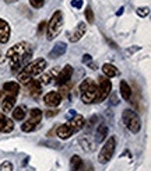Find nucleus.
Segmentation results:
<instances>
[{"instance_id": "1", "label": "nucleus", "mask_w": 151, "mask_h": 171, "mask_svg": "<svg viewBox=\"0 0 151 171\" xmlns=\"http://www.w3.org/2000/svg\"><path fill=\"white\" fill-rule=\"evenodd\" d=\"M31 55H32V52H31V49H29L27 42L16 44L7 51V59L14 72L21 69V66H24L31 59Z\"/></svg>"}, {"instance_id": "2", "label": "nucleus", "mask_w": 151, "mask_h": 171, "mask_svg": "<svg viewBox=\"0 0 151 171\" xmlns=\"http://www.w3.org/2000/svg\"><path fill=\"white\" fill-rule=\"evenodd\" d=\"M45 67H46L45 59H42V58L35 59L32 63H28L25 67H23V70L18 73V76H17L18 83H21V84H28V83L32 80V77L41 74L42 72L45 70Z\"/></svg>"}, {"instance_id": "3", "label": "nucleus", "mask_w": 151, "mask_h": 171, "mask_svg": "<svg viewBox=\"0 0 151 171\" xmlns=\"http://www.w3.org/2000/svg\"><path fill=\"white\" fill-rule=\"evenodd\" d=\"M78 90L81 93V101L84 104H91L97 100V84L91 79H84L78 86Z\"/></svg>"}, {"instance_id": "4", "label": "nucleus", "mask_w": 151, "mask_h": 171, "mask_svg": "<svg viewBox=\"0 0 151 171\" xmlns=\"http://www.w3.org/2000/svg\"><path fill=\"white\" fill-rule=\"evenodd\" d=\"M62 27H63V13L60 11V10H56V11L53 13V16L50 17L49 23L46 24V28H48V31H46V38L49 39V41H53L55 38L60 34V30Z\"/></svg>"}, {"instance_id": "5", "label": "nucleus", "mask_w": 151, "mask_h": 171, "mask_svg": "<svg viewBox=\"0 0 151 171\" xmlns=\"http://www.w3.org/2000/svg\"><path fill=\"white\" fill-rule=\"evenodd\" d=\"M122 121L125 123V126L130 130L131 133H139L140 129H141V121L134 111L125 110L122 114Z\"/></svg>"}, {"instance_id": "6", "label": "nucleus", "mask_w": 151, "mask_h": 171, "mask_svg": "<svg viewBox=\"0 0 151 171\" xmlns=\"http://www.w3.org/2000/svg\"><path fill=\"white\" fill-rule=\"evenodd\" d=\"M115 149H116V139L113 136H110L108 140L105 142V145L102 146L101 151H99V156H98V161L101 164H106L112 159V156L115 153Z\"/></svg>"}, {"instance_id": "7", "label": "nucleus", "mask_w": 151, "mask_h": 171, "mask_svg": "<svg viewBox=\"0 0 151 171\" xmlns=\"http://www.w3.org/2000/svg\"><path fill=\"white\" fill-rule=\"evenodd\" d=\"M110 90H112V83L108 77L105 76H99L98 79V86H97V102H102L105 101L108 95L110 94Z\"/></svg>"}, {"instance_id": "8", "label": "nucleus", "mask_w": 151, "mask_h": 171, "mask_svg": "<svg viewBox=\"0 0 151 171\" xmlns=\"http://www.w3.org/2000/svg\"><path fill=\"white\" fill-rule=\"evenodd\" d=\"M73 66L71 65H66L63 69L59 72V74L56 76V84L57 86H65L69 84V82L71 80V76H73Z\"/></svg>"}, {"instance_id": "9", "label": "nucleus", "mask_w": 151, "mask_h": 171, "mask_svg": "<svg viewBox=\"0 0 151 171\" xmlns=\"http://www.w3.org/2000/svg\"><path fill=\"white\" fill-rule=\"evenodd\" d=\"M87 33V24L86 23H78L77 27L71 31V34L69 35V39L70 42H77L80 41L83 37H84V34Z\"/></svg>"}, {"instance_id": "10", "label": "nucleus", "mask_w": 151, "mask_h": 171, "mask_svg": "<svg viewBox=\"0 0 151 171\" xmlns=\"http://www.w3.org/2000/svg\"><path fill=\"white\" fill-rule=\"evenodd\" d=\"M62 94L59 91H49L48 94H45L44 97V102L48 107H57L62 102Z\"/></svg>"}, {"instance_id": "11", "label": "nucleus", "mask_w": 151, "mask_h": 171, "mask_svg": "<svg viewBox=\"0 0 151 171\" xmlns=\"http://www.w3.org/2000/svg\"><path fill=\"white\" fill-rule=\"evenodd\" d=\"M67 125H69V126L71 128V130L76 133V132L81 130L83 128L86 126V119H84V117H83V115L76 114L73 118H70V121H69V123H67Z\"/></svg>"}, {"instance_id": "12", "label": "nucleus", "mask_w": 151, "mask_h": 171, "mask_svg": "<svg viewBox=\"0 0 151 171\" xmlns=\"http://www.w3.org/2000/svg\"><path fill=\"white\" fill-rule=\"evenodd\" d=\"M10 34H11V30H10L8 23L0 18V44H7L10 39Z\"/></svg>"}, {"instance_id": "13", "label": "nucleus", "mask_w": 151, "mask_h": 171, "mask_svg": "<svg viewBox=\"0 0 151 171\" xmlns=\"http://www.w3.org/2000/svg\"><path fill=\"white\" fill-rule=\"evenodd\" d=\"M66 51H67V45L65 42H57V44H55V46H53L52 51L49 52V58H52V59L60 58L62 55L66 53Z\"/></svg>"}, {"instance_id": "14", "label": "nucleus", "mask_w": 151, "mask_h": 171, "mask_svg": "<svg viewBox=\"0 0 151 171\" xmlns=\"http://www.w3.org/2000/svg\"><path fill=\"white\" fill-rule=\"evenodd\" d=\"M2 91H4V93L8 94V95L16 97L17 94L20 93V84L16 82H7L3 84V90H2Z\"/></svg>"}, {"instance_id": "15", "label": "nucleus", "mask_w": 151, "mask_h": 171, "mask_svg": "<svg viewBox=\"0 0 151 171\" xmlns=\"http://www.w3.org/2000/svg\"><path fill=\"white\" fill-rule=\"evenodd\" d=\"M14 105H16V97L7 94V97H4L3 101H2V111H3L4 114H8V112L13 111Z\"/></svg>"}, {"instance_id": "16", "label": "nucleus", "mask_w": 151, "mask_h": 171, "mask_svg": "<svg viewBox=\"0 0 151 171\" xmlns=\"http://www.w3.org/2000/svg\"><path fill=\"white\" fill-rule=\"evenodd\" d=\"M56 135L59 136L60 139H63V140H66V139H69V138H71L74 135V132L71 130V128L66 123V125H60V126L56 129Z\"/></svg>"}, {"instance_id": "17", "label": "nucleus", "mask_w": 151, "mask_h": 171, "mask_svg": "<svg viewBox=\"0 0 151 171\" xmlns=\"http://www.w3.org/2000/svg\"><path fill=\"white\" fill-rule=\"evenodd\" d=\"M14 129V122L7 117H0V132L10 133Z\"/></svg>"}, {"instance_id": "18", "label": "nucleus", "mask_w": 151, "mask_h": 171, "mask_svg": "<svg viewBox=\"0 0 151 171\" xmlns=\"http://www.w3.org/2000/svg\"><path fill=\"white\" fill-rule=\"evenodd\" d=\"M119 89H120V95H122L123 100L130 102V100H131V87L127 84V82L122 80L120 84H119Z\"/></svg>"}, {"instance_id": "19", "label": "nucleus", "mask_w": 151, "mask_h": 171, "mask_svg": "<svg viewBox=\"0 0 151 171\" xmlns=\"http://www.w3.org/2000/svg\"><path fill=\"white\" fill-rule=\"evenodd\" d=\"M59 72L60 70L57 69V67H55V69H52L50 72H48V73H45L44 76H42L41 79H39V83H41L42 86H46V84H49L50 82H52L53 79H56V76L59 74Z\"/></svg>"}, {"instance_id": "20", "label": "nucleus", "mask_w": 151, "mask_h": 171, "mask_svg": "<svg viewBox=\"0 0 151 171\" xmlns=\"http://www.w3.org/2000/svg\"><path fill=\"white\" fill-rule=\"evenodd\" d=\"M108 136V126L105 123H99L98 128H97V132H95V140L98 143L104 142Z\"/></svg>"}, {"instance_id": "21", "label": "nucleus", "mask_w": 151, "mask_h": 171, "mask_svg": "<svg viewBox=\"0 0 151 171\" xmlns=\"http://www.w3.org/2000/svg\"><path fill=\"white\" fill-rule=\"evenodd\" d=\"M102 72H104V74H105V77H108V79L119 76V70L116 69L113 65H110V63H105V65L102 66Z\"/></svg>"}, {"instance_id": "22", "label": "nucleus", "mask_w": 151, "mask_h": 171, "mask_svg": "<svg viewBox=\"0 0 151 171\" xmlns=\"http://www.w3.org/2000/svg\"><path fill=\"white\" fill-rule=\"evenodd\" d=\"M28 87H29V93L32 97L37 98L39 94H41V90H42V84L39 83V80H31L28 83Z\"/></svg>"}, {"instance_id": "23", "label": "nucleus", "mask_w": 151, "mask_h": 171, "mask_svg": "<svg viewBox=\"0 0 151 171\" xmlns=\"http://www.w3.org/2000/svg\"><path fill=\"white\" fill-rule=\"evenodd\" d=\"M27 115V108L24 105H18L16 108H13V119L16 121H23Z\"/></svg>"}, {"instance_id": "24", "label": "nucleus", "mask_w": 151, "mask_h": 171, "mask_svg": "<svg viewBox=\"0 0 151 171\" xmlns=\"http://www.w3.org/2000/svg\"><path fill=\"white\" fill-rule=\"evenodd\" d=\"M29 121L32 123H35V125H38V123L41 122L42 117H44V112H42L39 108H34V110H31V112H29Z\"/></svg>"}, {"instance_id": "25", "label": "nucleus", "mask_w": 151, "mask_h": 171, "mask_svg": "<svg viewBox=\"0 0 151 171\" xmlns=\"http://www.w3.org/2000/svg\"><path fill=\"white\" fill-rule=\"evenodd\" d=\"M81 164H83V160L80 156L77 154L71 156V159H70V171H77Z\"/></svg>"}, {"instance_id": "26", "label": "nucleus", "mask_w": 151, "mask_h": 171, "mask_svg": "<svg viewBox=\"0 0 151 171\" xmlns=\"http://www.w3.org/2000/svg\"><path fill=\"white\" fill-rule=\"evenodd\" d=\"M80 145H81V147H83V150H84V151H92V150H94L92 143H91L87 138L80 139Z\"/></svg>"}, {"instance_id": "27", "label": "nucleus", "mask_w": 151, "mask_h": 171, "mask_svg": "<svg viewBox=\"0 0 151 171\" xmlns=\"http://www.w3.org/2000/svg\"><path fill=\"white\" fill-rule=\"evenodd\" d=\"M37 126L38 125H35V123H32L31 121H27V122H24L23 125H21V130L23 132H32V130H35L37 129Z\"/></svg>"}, {"instance_id": "28", "label": "nucleus", "mask_w": 151, "mask_h": 171, "mask_svg": "<svg viewBox=\"0 0 151 171\" xmlns=\"http://www.w3.org/2000/svg\"><path fill=\"white\" fill-rule=\"evenodd\" d=\"M136 13H137V16L139 17H147L148 14H150V7H139L137 10H136Z\"/></svg>"}, {"instance_id": "29", "label": "nucleus", "mask_w": 151, "mask_h": 171, "mask_svg": "<svg viewBox=\"0 0 151 171\" xmlns=\"http://www.w3.org/2000/svg\"><path fill=\"white\" fill-rule=\"evenodd\" d=\"M77 171H94V167H92V164L90 161H83V164Z\"/></svg>"}, {"instance_id": "30", "label": "nucleus", "mask_w": 151, "mask_h": 171, "mask_svg": "<svg viewBox=\"0 0 151 171\" xmlns=\"http://www.w3.org/2000/svg\"><path fill=\"white\" fill-rule=\"evenodd\" d=\"M84 14H86V18H87V21H88V24H92V23H94V13H92L91 7H87Z\"/></svg>"}, {"instance_id": "31", "label": "nucleus", "mask_w": 151, "mask_h": 171, "mask_svg": "<svg viewBox=\"0 0 151 171\" xmlns=\"http://www.w3.org/2000/svg\"><path fill=\"white\" fill-rule=\"evenodd\" d=\"M0 171H13V164L10 161H3L0 164Z\"/></svg>"}, {"instance_id": "32", "label": "nucleus", "mask_w": 151, "mask_h": 171, "mask_svg": "<svg viewBox=\"0 0 151 171\" xmlns=\"http://www.w3.org/2000/svg\"><path fill=\"white\" fill-rule=\"evenodd\" d=\"M98 122V117L97 115H94V117H91L90 119H88V122H86V125H87V128H88V130L91 129V128L94 126L95 123Z\"/></svg>"}, {"instance_id": "33", "label": "nucleus", "mask_w": 151, "mask_h": 171, "mask_svg": "<svg viewBox=\"0 0 151 171\" xmlns=\"http://www.w3.org/2000/svg\"><path fill=\"white\" fill-rule=\"evenodd\" d=\"M45 3V0H29V4L32 6L34 8H41Z\"/></svg>"}, {"instance_id": "34", "label": "nucleus", "mask_w": 151, "mask_h": 171, "mask_svg": "<svg viewBox=\"0 0 151 171\" xmlns=\"http://www.w3.org/2000/svg\"><path fill=\"white\" fill-rule=\"evenodd\" d=\"M46 24H48V21H41V23H39V25H38V35H42V33H44V31H45L46 30Z\"/></svg>"}, {"instance_id": "35", "label": "nucleus", "mask_w": 151, "mask_h": 171, "mask_svg": "<svg viewBox=\"0 0 151 171\" xmlns=\"http://www.w3.org/2000/svg\"><path fill=\"white\" fill-rule=\"evenodd\" d=\"M91 61H92V58H91L90 53H86V55L83 56V63H86V65H88V63H91Z\"/></svg>"}, {"instance_id": "36", "label": "nucleus", "mask_w": 151, "mask_h": 171, "mask_svg": "<svg viewBox=\"0 0 151 171\" xmlns=\"http://www.w3.org/2000/svg\"><path fill=\"white\" fill-rule=\"evenodd\" d=\"M71 6H73V7L80 8L83 6V0H73V2H71Z\"/></svg>"}, {"instance_id": "37", "label": "nucleus", "mask_w": 151, "mask_h": 171, "mask_svg": "<svg viewBox=\"0 0 151 171\" xmlns=\"http://www.w3.org/2000/svg\"><path fill=\"white\" fill-rule=\"evenodd\" d=\"M57 112H59V111H57V110H50V111H46V112H45V115H46V117H49V118H50V117H55V115H57Z\"/></svg>"}, {"instance_id": "38", "label": "nucleus", "mask_w": 151, "mask_h": 171, "mask_svg": "<svg viewBox=\"0 0 151 171\" xmlns=\"http://www.w3.org/2000/svg\"><path fill=\"white\" fill-rule=\"evenodd\" d=\"M136 51H140V46H134V48H129V49H127V53L136 52Z\"/></svg>"}, {"instance_id": "39", "label": "nucleus", "mask_w": 151, "mask_h": 171, "mask_svg": "<svg viewBox=\"0 0 151 171\" xmlns=\"http://www.w3.org/2000/svg\"><path fill=\"white\" fill-rule=\"evenodd\" d=\"M106 41H108V44H109L110 46H112V48H118V45L115 44L113 41H110V39H108V38H106Z\"/></svg>"}, {"instance_id": "40", "label": "nucleus", "mask_w": 151, "mask_h": 171, "mask_svg": "<svg viewBox=\"0 0 151 171\" xmlns=\"http://www.w3.org/2000/svg\"><path fill=\"white\" fill-rule=\"evenodd\" d=\"M88 65H90V67H91V69H92V70H95V69H97V65H95V63H88Z\"/></svg>"}, {"instance_id": "41", "label": "nucleus", "mask_w": 151, "mask_h": 171, "mask_svg": "<svg viewBox=\"0 0 151 171\" xmlns=\"http://www.w3.org/2000/svg\"><path fill=\"white\" fill-rule=\"evenodd\" d=\"M122 13H123V7H120V8L118 10V13H116V16H120Z\"/></svg>"}, {"instance_id": "42", "label": "nucleus", "mask_w": 151, "mask_h": 171, "mask_svg": "<svg viewBox=\"0 0 151 171\" xmlns=\"http://www.w3.org/2000/svg\"><path fill=\"white\" fill-rule=\"evenodd\" d=\"M4 2H6V3H16V2H18V0H4Z\"/></svg>"}, {"instance_id": "43", "label": "nucleus", "mask_w": 151, "mask_h": 171, "mask_svg": "<svg viewBox=\"0 0 151 171\" xmlns=\"http://www.w3.org/2000/svg\"><path fill=\"white\" fill-rule=\"evenodd\" d=\"M0 59H2V52H0Z\"/></svg>"}]
</instances>
